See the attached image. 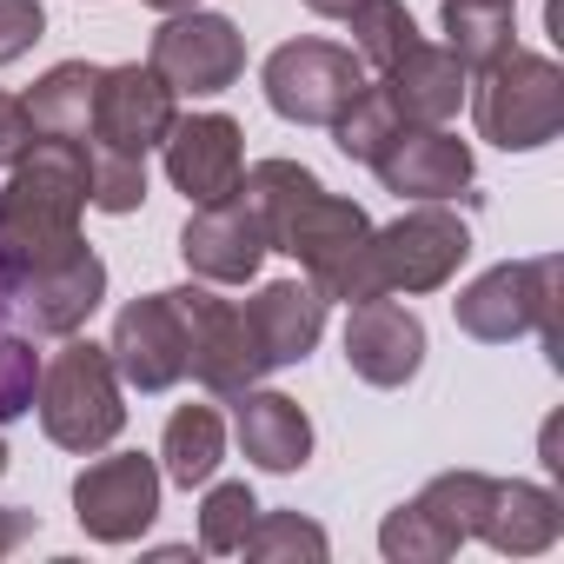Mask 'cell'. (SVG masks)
Instances as JSON below:
<instances>
[{
    "label": "cell",
    "instance_id": "cell-26",
    "mask_svg": "<svg viewBox=\"0 0 564 564\" xmlns=\"http://www.w3.org/2000/svg\"><path fill=\"white\" fill-rule=\"evenodd\" d=\"M87 206H100L113 219L120 213H140L147 206V153L87 140Z\"/></svg>",
    "mask_w": 564,
    "mask_h": 564
},
{
    "label": "cell",
    "instance_id": "cell-24",
    "mask_svg": "<svg viewBox=\"0 0 564 564\" xmlns=\"http://www.w3.org/2000/svg\"><path fill=\"white\" fill-rule=\"evenodd\" d=\"M458 544H465V531H458L425 491L405 498L399 511H386V524H379V551H386L392 564H445Z\"/></svg>",
    "mask_w": 564,
    "mask_h": 564
},
{
    "label": "cell",
    "instance_id": "cell-8",
    "mask_svg": "<svg viewBox=\"0 0 564 564\" xmlns=\"http://www.w3.org/2000/svg\"><path fill=\"white\" fill-rule=\"evenodd\" d=\"M107 300V259L80 239L74 252L47 259V265H28L14 286H8V306H14V326L34 333V339H67L80 333Z\"/></svg>",
    "mask_w": 564,
    "mask_h": 564
},
{
    "label": "cell",
    "instance_id": "cell-16",
    "mask_svg": "<svg viewBox=\"0 0 564 564\" xmlns=\"http://www.w3.org/2000/svg\"><path fill=\"white\" fill-rule=\"evenodd\" d=\"M173 120H180V94H173L153 67H140V61L100 67V94H94V140H100V147L153 153Z\"/></svg>",
    "mask_w": 564,
    "mask_h": 564
},
{
    "label": "cell",
    "instance_id": "cell-30",
    "mask_svg": "<svg viewBox=\"0 0 564 564\" xmlns=\"http://www.w3.org/2000/svg\"><path fill=\"white\" fill-rule=\"evenodd\" d=\"M41 34H47V8H41V0H0V67H14Z\"/></svg>",
    "mask_w": 564,
    "mask_h": 564
},
{
    "label": "cell",
    "instance_id": "cell-17",
    "mask_svg": "<svg viewBox=\"0 0 564 564\" xmlns=\"http://www.w3.org/2000/svg\"><path fill=\"white\" fill-rule=\"evenodd\" d=\"M346 366L379 392L412 386L425 366V319L399 300H359L346 319Z\"/></svg>",
    "mask_w": 564,
    "mask_h": 564
},
{
    "label": "cell",
    "instance_id": "cell-15",
    "mask_svg": "<svg viewBox=\"0 0 564 564\" xmlns=\"http://www.w3.org/2000/svg\"><path fill=\"white\" fill-rule=\"evenodd\" d=\"M180 259H186L193 279H206V286H246L259 272V259H265V232H259L246 193L193 206L186 226H180Z\"/></svg>",
    "mask_w": 564,
    "mask_h": 564
},
{
    "label": "cell",
    "instance_id": "cell-29",
    "mask_svg": "<svg viewBox=\"0 0 564 564\" xmlns=\"http://www.w3.org/2000/svg\"><path fill=\"white\" fill-rule=\"evenodd\" d=\"M206 498H199V551H213V557H239V544H246V531H252V518H259V498H252V485L246 478H226V485H199Z\"/></svg>",
    "mask_w": 564,
    "mask_h": 564
},
{
    "label": "cell",
    "instance_id": "cell-11",
    "mask_svg": "<svg viewBox=\"0 0 564 564\" xmlns=\"http://www.w3.org/2000/svg\"><path fill=\"white\" fill-rule=\"evenodd\" d=\"M107 359H113V372H120L127 392H173L186 379V326H180L173 293L127 300L120 319H113Z\"/></svg>",
    "mask_w": 564,
    "mask_h": 564
},
{
    "label": "cell",
    "instance_id": "cell-3",
    "mask_svg": "<svg viewBox=\"0 0 564 564\" xmlns=\"http://www.w3.org/2000/svg\"><path fill=\"white\" fill-rule=\"evenodd\" d=\"M34 412H41V432L61 445V452H107L127 425V386L107 359V346L67 333L61 352L41 359V386H34Z\"/></svg>",
    "mask_w": 564,
    "mask_h": 564
},
{
    "label": "cell",
    "instance_id": "cell-25",
    "mask_svg": "<svg viewBox=\"0 0 564 564\" xmlns=\"http://www.w3.org/2000/svg\"><path fill=\"white\" fill-rule=\"evenodd\" d=\"M239 557H259V564H326L333 538L313 518H300V511H259L246 544H239Z\"/></svg>",
    "mask_w": 564,
    "mask_h": 564
},
{
    "label": "cell",
    "instance_id": "cell-33",
    "mask_svg": "<svg viewBox=\"0 0 564 564\" xmlns=\"http://www.w3.org/2000/svg\"><path fill=\"white\" fill-rule=\"evenodd\" d=\"M359 8V0H306V14H319V21H346Z\"/></svg>",
    "mask_w": 564,
    "mask_h": 564
},
{
    "label": "cell",
    "instance_id": "cell-20",
    "mask_svg": "<svg viewBox=\"0 0 564 564\" xmlns=\"http://www.w3.org/2000/svg\"><path fill=\"white\" fill-rule=\"evenodd\" d=\"M478 538L505 557H538L564 538V505H557V491H544L531 478H491Z\"/></svg>",
    "mask_w": 564,
    "mask_h": 564
},
{
    "label": "cell",
    "instance_id": "cell-23",
    "mask_svg": "<svg viewBox=\"0 0 564 564\" xmlns=\"http://www.w3.org/2000/svg\"><path fill=\"white\" fill-rule=\"evenodd\" d=\"M518 8H505V0H445L438 8V28H445V47L465 61V74L491 67L498 54L518 47Z\"/></svg>",
    "mask_w": 564,
    "mask_h": 564
},
{
    "label": "cell",
    "instance_id": "cell-4",
    "mask_svg": "<svg viewBox=\"0 0 564 564\" xmlns=\"http://www.w3.org/2000/svg\"><path fill=\"white\" fill-rule=\"evenodd\" d=\"M465 94H471L478 140H491L505 153H538L564 133V74L551 54L511 47L491 67H478Z\"/></svg>",
    "mask_w": 564,
    "mask_h": 564
},
{
    "label": "cell",
    "instance_id": "cell-34",
    "mask_svg": "<svg viewBox=\"0 0 564 564\" xmlns=\"http://www.w3.org/2000/svg\"><path fill=\"white\" fill-rule=\"evenodd\" d=\"M147 8H160V14H180V8H199V0H147Z\"/></svg>",
    "mask_w": 564,
    "mask_h": 564
},
{
    "label": "cell",
    "instance_id": "cell-7",
    "mask_svg": "<svg viewBox=\"0 0 564 564\" xmlns=\"http://www.w3.org/2000/svg\"><path fill=\"white\" fill-rule=\"evenodd\" d=\"M147 67L186 94V100H213L226 94L239 74H246V34L226 21V14H206V8H180L153 28V47H147Z\"/></svg>",
    "mask_w": 564,
    "mask_h": 564
},
{
    "label": "cell",
    "instance_id": "cell-13",
    "mask_svg": "<svg viewBox=\"0 0 564 564\" xmlns=\"http://www.w3.org/2000/svg\"><path fill=\"white\" fill-rule=\"evenodd\" d=\"M239 319H246L259 372H286V366L313 359V346L326 333V293L313 279H272V286H259L239 306Z\"/></svg>",
    "mask_w": 564,
    "mask_h": 564
},
{
    "label": "cell",
    "instance_id": "cell-2",
    "mask_svg": "<svg viewBox=\"0 0 564 564\" xmlns=\"http://www.w3.org/2000/svg\"><path fill=\"white\" fill-rule=\"evenodd\" d=\"M465 259H471V226L452 206L419 199L392 226H372V239L346 265L333 300H346V306H359V300H419V293L452 286Z\"/></svg>",
    "mask_w": 564,
    "mask_h": 564
},
{
    "label": "cell",
    "instance_id": "cell-14",
    "mask_svg": "<svg viewBox=\"0 0 564 564\" xmlns=\"http://www.w3.org/2000/svg\"><path fill=\"white\" fill-rule=\"evenodd\" d=\"M372 173H379L386 193H399V199H438V206L465 199L471 180H478L471 147L458 133H445V127H399L392 147L372 160Z\"/></svg>",
    "mask_w": 564,
    "mask_h": 564
},
{
    "label": "cell",
    "instance_id": "cell-22",
    "mask_svg": "<svg viewBox=\"0 0 564 564\" xmlns=\"http://www.w3.org/2000/svg\"><path fill=\"white\" fill-rule=\"evenodd\" d=\"M219 458H226V419H219V405H180L166 419V432H160V478L180 485V491H193V485H206L219 471Z\"/></svg>",
    "mask_w": 564,
    "mask_h": 564
},
{
    "label": "cell",
    "instance_id": "cell-18",
    "mask_svg": "<svg viewBox=\"0 0 564 564\" xmlns=\"http://www.w3.org/2000/svg\"><path fill=\"white\" fill-rule=\"evenodd\" d=\"M379 87H386V100L399 107V120H405V127H445V120L465 107L471 74H465V61H458L452 47L412 41V47L379 74Z\"/></svg>",
    "mask_w": 564,
    "mask_h": 564
},
{
    "label": "cell",
    "instance_id": "cell-35",
    "mask_svg": "<svg viewBox=\"0 0 564 564\" xmlns=\"http://www.w3.org/2000/svg\"><path fill=\"white\" fill-rule=\"evenodd\" d=\"M0 478H8V438H0Z\"/></svg>",
    "mask_w": 564,
    "mask_h": 564
},
{
    "label": "cell",
    "instance_id": "cell-36",
    "mask_svg": "<svg viewBox=\"0 0 564 564\" xmlns=\"http://www.w3.org/2000/svg\"><path fill=\"white\" fill-rule=\"evenodd\" d=\"M505 8H518V0H505Z\"/></svg>",
    "mask_w": 564,
    "mask_h": 564
},
{
    "label": "cell",
    "instance_id": "cell-6",
    "mask_svg": "<svg viewBox=\"0 0 564 564\" xmlns=\"http://www.w3.org/2000/svg\"><path fill=\"white\" fill-rule=\"evenodd\" d=\"M259 87H265V107L279 120L333 127L352 107V94L366 87V61L352 47H333V41H286V47L265 54Z\"/></svg>",
    "mask_w": 564,
    "mask_h": 564
},
{
    "label": "cell",
    "instance_id": "cell-12",
    "mask_svg": "<svg viewBox=\"0 0 564 564\" xmlns=\"http://www.w3.org/2000/svg\"><path fill=\"white\" fill-rule=\"evenodd\" d=\"M160 153H166V180L186 193V206H213V199L239 193L246 133H239L232 113H186V120H173Z\"/></svg>",
    "mask_w": 564,
    "mask_h": 564
},
{
    "label": "cell",
    "instance_id": "cell-19",
    "mask_svg": "<svg viewBox=\"0 0 564 564\" xmlns=\"http://www.w3.org/2000/svg\"><path fill=\"white\" fill-rule=\"evenodd\" d=\"M232 432H239V452L272 478H286L313 458V419L286 392H259V386L232 392Z\"/></svg>",
    "mask_w": 564,
    "mask_h": 564
},
{
    "label": "cell",
    "instance_id": "cell-10",
    "mask_svg": "<svg viewBox=\"0 0 564 564\" xmlns=\"http://www.w3.org/2000/svg\"><path fill=\"white\" fill-rule=\"evenodd\" d=\"M166 293H173L180 326H186V379L193 386H206L213 399H232V392H246V386L265 379L232 300H219L206 279H199V286H166Z\"/></svg>",
    "mask_w": 564,
    "mask_h": 564
},
{
    "label": "cell",
    "instance_id": "cell-9",
    "mask_svg": "<svg viewBox=\"0 0 564 564\" xmlns=\"http://www.w3.org/2000/svg\"><path fill=\"white\" fill-rule=\"evenodd\" d=\"M160 465L147 452H107L74 478V518L94 544H133L160 518Z\"/></svg>",
    "mask_w": 564,
    "mask_h": 564
},
{
    "label": "cell",
    "instance_id": "cell-5",
    "mask_svg": "<svg viewBox=\"0 0 564 564\" xmlns=\"http://www.w3.org/2000/svg\"><path fill=\"white\" fill-rule=\"evenodd\" d=\"M557 279H564V259H557V252L505 259V265L478 272L471 286H458L452 319H458V333L478 339V346H511V339L538 333V339L551 346V359H564V352H557Z\"/></svg>",
    "mask_w": 564,
    "mask_h": 564
},
{
    "label": "cell",
    "instance_id": "cell-21",
    "mask_svg": "<svg viewBox=\"0 0 564 564\" xmlns=\"http://www.w3.org/2000/svg\"><path fill=\"white\" fill-rule=\"evenodd\" d=\"M94 94H100V67H94V61H61V67H47L21 100H28V113H34V133L94 140Z\"/></svg>",
    "mask_w": 564,
    "mask_h": 564
},
{
    "label": "cell",
    "instance_id": "cell-1",
    "mask_svg": "<svg viewBox=\"0 0 564 564\" xmlns=\"http://www.w3.org/2000/svg\"><path fill=\"white\" fill-rule=\"evenodd\" d=\"M239 193H246V206H252V219L265 232V252L300 259L306 279H313V286L326 293V306H333L346 265L372 239L366 206L326 193V180L313 166H300V160H259V166H246L239 173Z\"/></svg>",
    "mask_w": 564,
    "mask_h": 564
},
{
    "label": "cell",
    "instance_id": "cell-27",
    "mask_svg": "<svg viewBox=\"0 0 564 564\" xmlns=\"http://www.w3.org/2000/svg\"><path fill=\"white\" fill-rule=\"evenodd\" d=\"M346 28H352V54H359L372 74H386V67L419 41L405 0H359V8L346 14Z\"/></svg>",
    "mask_w": 564,
    "mask_h": 564
},
{
    "label": "cell",
    "instance_id": "cell-32",
    "mask_svg": "<svg viewBox=\"0 0 564 564\" xmlns=\"http://www.w3.org/2000/svg\"><path fill=\"white\" fill-rule=\"evenodd\" d=\"M34 531H41V518H34V511H21V505H0V557H8L14 544H28Z\"/></svg>",
    "mask_w": 564,
    "mask_h": 564
},
{
    "label": "cell",
    "instance_id": "cell-31",
    "mask_svg": "<svg viewBox=\"0 0 564 564\" xmlns=\"http://www.w3.org/2000/svg\"><path fill=\"white\" fill-rule=\"evenodd\" d=\"M28 147H34V113H28V100L0 94V173H8Z\"/></svg>",
    "mask_w": 564,
    "mask_h": 564
},
{
    "label": "cell",
    "instance_id": "cell-28",
    "mask_svg": "<svg viewBox=\"0 0 564 564\" xmlns=\"http://www.w3.org/2000/svg\"><path fill=\"white\" fill-rule=\"evenodd\" d=\"M405 120H399V107L386 100V87L379 80H366L359 94H352V107L333 120V140H339V153L346 160H359V166H372L386 147H392V133H399Z\"/></svg>",
    "mask_w": 564,
    "mask_h": 564
}]
</instances>
